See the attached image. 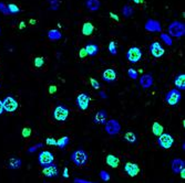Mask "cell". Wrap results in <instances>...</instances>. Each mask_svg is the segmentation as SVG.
I'll use <instances>...</instances> for the list:
<instances>
[{
	"label": "cell",
	"instance_id": "6da1fadb",
	"mask_svg": "<svg viewBox=\"0 0 185 183\" xmlns=\"http://www.w3.org/2000/svg\"><path fill=\"white\" fill-rule=\"evenodd\" d=\"M70 159L73 162V164H75L77 167H83V166H86L88 163L89 156L86 150H83V149L80 148V149H77V150H74L71 153Z\"/></svg>",
	"mask_w": 185,
	"mask_h": 183
},
{
	"label": "cell",
	"instance_id": "7a4b0ae2",
	"mask_svg": "<svg viewBox=\"0 0 185 183\" xmlns=\"http://www.w3.org/2000/svg\"><path fill=\"white\" fill-rule=\"evenodd\" d=\"M53 118L58 121H66L70 115V110L66 105H58L53 109Z\"/></svg>",
	"mask_w": 185,
	"mask_h": 183
},
{
	"label": "cell",
	"instance_id": "3957f363",
	"mask_svg": "<svg viewBox=\"0 0 185 183\" xmlns=\"http://www.w3.org/2000/svg\"><path fill=\"white\" fill-rule=\"evenodd\" d=\"M169 33L174 38H181L185 34V25L180 21L172 22L169 25Z\"/></svg>",
	"mask_w": 185,
	"mask_h": 183
},
{
	"label": "cell",
	"instance_id": "277c9868",
	"mask_svg": "<svg viewBox=\"0 0 185 183\" xmlns=\"http://www.w3.org/2000/svg\"><path fill=\"white\" fill-rule=\"evenodd\" d=\"M104 130L109 136H116L121 131V124L116 119H110L104 124Z\"/></svg>",
	"mask_w": 185,
	"mask_h": 183
},
{
	"label": "cell",
	"instance_id": "5b68a950",
	"mask_svg": "<svg viewBox=\"0 0 185 183\" xmlns=\"http://www.w3.org/2000/svg\"><path fill=\"white\" fill-rule=\"evenodd\" d=\"M182 99V93L176 88H172L171 90L167 92L165 96V101L166 104H169L170 106H175L181 101Z\"/></svg>",
	"mask_w": 185,
	"mask_h": 183
},
{
	"label": "cell",
	"instance_id": "8992f818",
	"mask_svg": "<svg viewBox=\"0 0 185 183\" xmlns=\"http://www.w3.org/2000/svg\"><path fill=\"white\" fill-rule=\"evenodd\" d=\"M38 162L42 168L48 167V166H50V164H52L54 162V156H53V153L51 151H41L38 154Z\"/></svg>",
	"mask_w": 185,
	"mask_h": 183
},
{
	"label": "cell",
	"instance_id": "52a82bcc",
	"mask_svg": "<svg viewBox=\"0 0 185 183\" xmlns=\"http://www.w3.org/2000/svg\"><path fill=\"white\" fill-rule=\"evenodd\" d=\"M2 105H3V110L7 112H14L18 109L19 107V103L14 97L12 96H6L2 99Z\"/></svg>",
	"mask_w": 185,
	"mask_h": 183
},
{
	"label": "cell",
	"instance_id": "ba28073f",
	"mask_svg": "<svg viewBox=\"0 0 185 183\" xmlns=\"http://www.w3.org/2000/svg\"><path fill=\"white\" fill-rule=\"evenodd\" d=\"M127 60L129 61V62L133 63V64H135V63H138L139 61H141L142 59V51L140 48L138 47H132L130 48V49L127 50Z\"/></svg>",
	"mask_w": 185,
	"mask_h": 183
},
{
	"label": "cell",
	"instance_id": "9c48e42d",
	"mask_svg": "<svg viewBox=\"0 0 185 183\" xmlns=\"http://www.w3.org/2000/svg\"><path fill=\"white\" fill-rule=\"evenodd\" d=\"M158 143L161 148L163 149H170L172 146L174 145V138L171 136L170 134H161L158 137Z\"/></svg>",
	"mask_w": 185,
	"mask_h": 183
},
{
	"label": "cell",
	"instance_id": "30bf717a",
	"mask_svg": "<svg viewBox=\"0 0 185 183\" xmlns=\"http://www.w3.org/2000/svg\"><path fill=\"white\" fill-rule=\"evenodd\" d=\"M90 96L88 93H81L77 96L75 98V104L79 107V109L81 110H86L89 108V105H90Z\"/></svg>",
	"mask_w": 185,
	"mask_h": 183
},
{
	"label": "cell",
	"instance_id": "8fae6325",
	"mask_svg": "<svg viewBox=\"0 0 185 183\" xmlns=\"http://www.w3.org/2000/svg\"><path fill=\"white\" fill-rule=\"evenodd\" d=\"M150 53H151L155 59H159V58H162V56L165 54V50L161 45L160 42L155 41V42H152L151 45H150Z\"/></svg>",
	"mask_w": 185,
	"mask_h": 183
},
{
	"label": "cell",
	"instance_id": "7c38bea8",
	"mask_svg": "<svg viewBox=\"0 0 185 183\" xmlns=\"http://www.w3.org/2000/svg\"><path fill=\"white\" fill-rule=\"evenodd\" d=\"M124 171L127 172V174L131 178H134L139 174L140 172V168L138 164L133 163V162H127L124 164Z\"/></svg>",
	"mask_w": 185,
	"mask_h": 183
},
{
	"label": "cell",
	"instance_id": "4fadbf2b",
	"mask_svg": "<svg viewBox=\"0 0 185 183\" xmlns=\"http://www.w3.org/2000/svg\"><path fill=\"white\" fill-rule=\"evenodd\" d=\"M42 173L44 174V177H47V178H55V177H58L59 174V170L58 167H57V164L52 163L48 166V167H44L43 170H42Z\"/></svg>",
	"mask_w": 185,
	"mask_h": 183
},
{
	"label": "cell",
	"instance_id": "5bb4252c",
	"mask_svg": "<svg viewBox=\"0 0 185 183\" xmlns=\"http://www.w3.org/2000/svg\"><path fill=\"white\" fill-rule=\"evenodd\" d=\"M171 168H172V172L174 173V174H179L183 169H185V161L180 158L174 159V160L171 161Z\"/></svg>",
	"mask_w": 185,
	"mask_h": 183
},
{
	"label": "cell",
	"instance_id": "9a60e30c",
	"mask_svg": "<svg viewBox=\"0 0 185 183\" xmlns=\"http://www.w3.org/2000/svg\"><path fill=\"white\" fill-rule=\"evenodd\" d=\"M107 118H108V112L104 109H100L93 116V123L97 125H104L107 123Z\"/></svg>",
	"mask_w": 185,
	"mask_h": 183
},
{
	"label": "cell",
	"instance_id": "2e32d148",
	"mask_svg": "<svg viewBox=\"0 0 185 183\" xmlns=\"http://www.w3.org/2000/svg\"><path fill=\"white\" fill-rule=\"evenodd\" d=\"M145 30L149 32H161V23L156 20L150 19L144 25Z\"/></svg>",
	"mask_w": 185,
	"mask_h": 183
},
{
	"label": "cell",
	"instance_id": "e0dca14e",
	"mask_svg": "<svg viewBox=\"0 0 185 183\" xmlns=\"http://www.w3.org/2000/svg\"><path fill=\"white\" fill-rule=\"evenodd\" d=\"M101 77H102V79L104 82L112 83L116 79V72L114 71L113 68H107V70L103 71Z\"/></svg>",
	"mask_w": 185,
	"mask_h": 183
},
{
	"label": "cell",
	"instance_id": "ac0fdd59",
	"mask_svg": "<svg viewBox=\"0 0 185 183\" xmlns=\"http://www.w3.org/2000/svg\"><path fill=\"white\" fill-rule=\"evenodd\" d=\"M140 85L144 90H147L153 85V76L151 74H144L140 78Z\"/></svg>",
	"mask_w": 185,
	"mask_h": 183
},
{
	"label": "cell",
	"instance_id": "d6986e66",
	"mask_svg": "<svg viewBox=\"0 0 185 183\" xmlns=\"http://www.w3.org/2000/svg\"><path fill=\"white\" fill-rule=\"evenodd\" d=\"M174 85L176 86V90H185V74L180 73L176 75L174 78Z\"/></svg>",
	"mask_w": 185,
	"mask_h": 183
},
{
	"label": "cell",
	"instance_id": "ffe728a7",
	"mask_svg": "<svg viewBox=\"0 0 185 183\" xmlns=\"http://www.w3.org/2000/svg\"><path fill=\"white\" fill-rule=\"evenodd\" d=\"M105 162H107V164H108L109 167L118 168L120 163V159L116 156H114V154H108L107 158H105Z\"/></svg>",
	"mask_w": 185,
	"mask_h": 183
},
{
	"label": "cell",
	"instance_id": "44dd1931",
	"mask_svg": "<svg viewBox=\"0 0 185 183\" xmlns=\"http://www.w3.org/2000/svg\"><path fill=\"white\" fill-rule=\"evenodd\" d=\"M84 49H86V54L90 55V56H95L98 54V52H99V48H98L97 44L94 43H88Z\"/></svg>",
	"mask_w": 185,
	"mask_h": 183
},
{
	"label": "cell",
	"instance_id": "7402d4cb",
	"mask_svg": "<svg viewBox=\"0 0 185 183\" xmlns=\"http://www.w3.org/2000/svg\"><path fill=\"white\" fill-rule=\"evenodd\" d=\"M48 38L51 40V41H59L62 38V34L58 29H51V30L48 32Z\"/></svg>",
	"mask_w": 185,
	"mask_h": 183
},
{
	"label": "cell",
	"instance_id": "603a6c76",
	"mask_svg": "<svg viewBox=\"0 0 185 183\" xmlns=\"http://www.w3.org/2000/svg\"><path fill=\"white\" fill-rule=\"evenodd\" d=\"M86 6L90 11H97L99 10L101 3H100L99 0H86Z\"/></svg>",
	"mask_w": 185,
	"mask_h": 183
},
{
	"label": "cell",
	"instance_id": "cb8c5ba5",
	"mask_svg": "<svg viewBox=\"0 0 185 183\" xmlns=\"http://www.w3.org/2000/svg\"><path fill=\"white\" fill-rule=\"evenodd\" d=\"M21 164H22V161L20 158H11L10 160H9L8 167H9V169L17 170L21 167Z\"/></svg>",
	"mask_w": 185,
	"mask_h": 183
},
{
	"label": "cell",
	"instance_id": "d4e9b609",
	"mask_svg": "<svg viewBox=\"0 0 185 183\" xmlns=\"http://www.w3.org/2000/svg\"><path fill=\"white\" fill-rule=\"evenodd\" d=\"M93 30H94V27L92 25L91 22H86L82 27V34L83 36H91L92 33H93Z\"/></svg>",
	"mask_w": 185,
	"mask_h": 183
},
{
	"label": "cell",
	"instance_id": "484cf974",
	"mask_svg": "<svg viewBox=\"0 0 185 183\" xmlns=\"http://www.w3.org/2000/svg\"><path fill=\"white\" fill-rule=\"evenodd\" d=\"M70 142V138L68 136H63L61 137L60 139L57 140V147H59L60 149H64L66 146L69 145Z\"/></svg>",
	"mask_w": 185,
	"mask_h": 183
},
{
	"label": "cell",
	"instance_id": "4316f807",
	"mask_svg": "<svg viewBox=\"0 0 185 183\" xmlns=\"http://www.w3.org/2000/svg\"><path fill=\"white\" fill-rule=\"evenodd\" d=\"M124 139L125 141H127L129 143H136V142H138V137H136V135L134 134V132H132V131H129V132H127V134L124 135Z\"/></svg>",
	"mask_w": 185,
	"mask_h": 183
},
{
	"label": "cell",
	"instance_id": "83f0119b",
	"mask_svg": "<svg viewBox=\"0 0 185 183\" xmlns=\"http://www.w3.org/2000/svg\"><path fill=\"white\" fill-rule=\"evenodd\" d=\"M152 132L154 136H158V137L160 136L161 134H163V127H162V125H160L159 123L155 121L152 126Z\"/></svg>",
	"mask_w": 185,
	"mask_h": 183
},
{
	"label": "cell",
	"instance_id": "f1b7e54d",
	"mask_svg": "<svg viewBox=\"0 0 185 183\" xmlns=\"http://www.w3.org/2000/svg\"><path fill=\"white\" fill-rule=\"evenodd\" d=\"M122 14H123L125 18L131 17L133 14V8L130 7L129 5H125L124 7H123V9H122Z\"/></svg>",
	"mask_w": 185,
	"mask_h": 183
},
{
	"label": "cell",
	"instance_id": "f546056e",
	"mask_svg": "<svg viewBox=\"0 0 185 183\" xmlns=\"http://www.w3.org/2000/svg\"><path fill=\"white\" fill-rule=\"evenodd\" d=\"M7 9H8L9 13H11V14H17L20 12L19 7L16 6L14 3H9V5H7Z\"/></svg>",
	"mask_w": 185,
	"mask_h": 183
},
{
	"label": "cell",
	"instance_id": "4dcf8cb0",
	"mask_svg": "<svg viewBox=\"0 0 185 183\" xmlns=\"http://www.w3.org/2000/svg\"><path fill=\"white\" fill-rule=\"evenodd\" d=\"M109 52L112 55H116L118 53V50H116V43L114 41H111L109 43Z\"/></svg>",
	"mask_w": 185,
	"mask_h": 183
},
{
	"label": "cell",
	"instance_id": "1f68e13d",
	"mask_svg": "<svg viewBox=\"0 0 185 183\" xmlns=\"http://www.w3.org/2000/svg\"><path fill=\"white\" fill-rule=\"evenodd\" d=\"M127 75H129V77L132 79H136L139 76L138 71L134 70V68H129V70H127Z\"/></svg>",
	"mask_w": 185,
	"mask_h": 183
},
{
	"label": "cell",
	"instance_id": "d6a6232c",
	"mask_svg": "<svg viewBox=\"0 0 185 183\" xmlns=\"http://www.w3.org/2000/svg\"><path fill=\"white\" fill-rule=\"evenodd\" d=\"M161 39L163 42H165L166 45H172V39L170 38V36H167L165 33H161Z\"/></svg>",
	"mask_w": 185,
	"mask_h": 183
},
{
	"label": "cell",
	"instance_id": "836d02e7",
	"mask_svg": "<svg viewBox=\"0 0 185 183\" xmlns=\"http://www.w3.org/2000/svg\"><path fill=\"white\" fill-rule=\"evenodd\" d=\"M100 178H101V180L104 181V182H109V181H110V174H109L107 171L102 170V171L100 172Z\"/></svg>",
	"mask_w": 185,
	"mask_h": 183
},
{
	"label": "cell",
	"instance_id": "e575fe53",
	"mask_svg": "<svg viewBox=\"0 0 185 183\" xmlns=\"http://www.w3.org/2000/svg\"><path fill=\"white\" fill-rule=\"evenodd\" d=\"M43 64H44V59L43 58L38 56V58L34 59V65H36L37 67H41Z\"/></svg>",
	"mask_w": 185,
	"mask_h": 183
},
{
	"label": "cell",
	"instance_id": "d590c367",
	"mask_svg": "<svg viewBox=\"0 0 185 183\" xmlns=\"http://www.w3.org/2000/svg\"><path fill=\"white\" fill-rule=\"evenodd\" d=\"M90 82H91V86L94 88V90H99V88H100V86H101V85H100V83L98 82L97 79H94V78H90Z\"/></svg>",
	"mask_w": 185,
	"mask_h": 183
},
{
	"label": "cell",
	"instance_id": "8d00e7d4",
	"mask_svg": "<svg viewBox=\"0 0 185 183\" xmlns=\"http://www.w3.org/2000/svg\"><path fill=\"white\" fill-rule=\"evenodd\" d=\"M31 135V129L29 128V127H26V128H23V130H22V136L25 137V138H28V137Z\"/></svg>",
	"mask_w": 185,
	"mask_h": 183
},
{
	"label": "cell",
	"instance_id": "74e56055",
	"mask_svg": "<svg viewBox=\"0 0 185 183\" xmlns=\"http://www.w3.org/2000/svg\"><path fill=\"white\" fill-rule=\"evenodd\" d=\"M46 142H47L48 146H57V140L54 138H47Z\"/></svg>",
	"mask_w": 185,
	"mask_h": 183
},
{
	"label": "cell",
	"instance_id": "f35d334b",
	"mask_svg": "<svg viewBox=\"0 0 185 183\" xmlns=\"http://www.w3.org/2000/svg\"><path fill=\"white\" fill-rule=\"evenodd\" d=\"M73 183H95V182H90V181H86L83 180V179H79V178H75Z\"/></svg>",
	"mask_w": 185,
	"mask_h": 183
},
{
	"label": "cell",
	"instance_id": "ab89813d",
	"mask_svg": "<svg viewBox=\"0 0 185 183\" xmlns=\"http://www.w3.org/2000/svg\"><path fill=\"white\" fill-rule=\"evenodd\" d=\"M0 10L2 11V13H5V14H10V13H9L8 9H7V7H5V6H3L1 2H0Z\"/></svg>",
	"mask_w": 185,
	"mask_h": 183
},
{
	"label": "cell",
	"instance_id": "60d3db41",
	"mask_svg": "<svg viewBox=\"0 0 185 183\" xmlns=\"http://www.w3.org/2000/svg\"><path fill=\"white\" fill-rule=\"evenodd\" d=\"M79 55H80V58H86V55H88V54H86V49H84V48H82V49H81L80 50V53H79Z\"/></svg>",
	"mask_w": 185,
	"mask_h": 183
},
{
	"label": "cell",
	"instance_id": "b9f144b4",
	"mask_svg": "<svg viewBox=\"0 0 185 183\" xmlns=\"http://www.w3.org/2000/svg\"><path fill=\"white\" fill-rule=\"evenodd\" d=\"M63 178L64 179L69 178V170H68V168H64L63 169Z\"/></svg>",
	"mask_w": 185,
	"mask_h": 183
},
{
	"label": "cell",
	"instance_id": "7bdbcfd3",
	"mask_svg": "<svg viewBox=\"0 0 185 183\" xmlns=\"http://www.w3.org/2000/svg\"><path fill=\"white\" fill-rule=\"evenodd\" d=\"M110 17L112 18V19L115 20V21H119V17L116 16V14H114V13H112V12H111V13H110Z\"/></svg>",
	"mask_w": 185,
	"mask_h": 183
},
{
	"label": "cell",
	"instance_id": "ee69618b",
	"mask_svg": "<svg viewBox=\"0 0 185 183\" xmlns=\"http://www.w3.org/2000/svg\"><path fill=\"white\" fill-rule=\"evenodd\" d=\"M37 149H38V148H37L36 146H34V147H31V148H29V149H28V152H34Z\"/></svg>",
	"mask_w": 185,
	"mask_h": 183
},
{
	"label": "cell",
	"instance_id": "f6af8a7d",
	"mask_svg": "<svg viewBox=\"0 0 185 183\" xmlns=\"http://www.w3.org/2000/svg\"><path fill=\"white\" fill-rule=\"evenodd\" d=\"M3 112H5V110H3V105H2V101H0V115H1V114H2Z\"/></svg>",
	"mask_w": 185,
	"mask_h": 183
},
{
	"label": "cell",
	"instance_id": "bcb514c9",
	"mask_svg": "<svg viewBox=\"0 0 185 183\" xmlns=\"http://www.w3.org/2000/svg\"><path fill=\"white\" fill-rule=\"evenodd\" d=\"M180 174H181V177H182V179H185V169H183L182 171H181Z\"/></svg>",
	"mask_w": 185,
	"mask_h": 183
},
{
	"label": "cell",
	"instance_id": "7dc6e473",
	"mask_svg": "<svg viewBox=\"0 0 185 183\" xmlns=\"http://www.w3.org/2000/svg\"><path fill=\"white\" fill-rule=\"evenodd\" d=\"M25 27H26V23H25V22H21V23L19 25V28H20V29H23Z\"/></svg>",
	"mask_w": 185,
	"mask_h": 183
},
{
	"label": "cell",
	"instance_id": "c3c4849f",
	"mask_svg": "<svg viewBox=\"0 0 185 183\" xmlns=\"http://www.w3.org/2000/svg\"><path fill=\"white\" fill-rule=\"evenodd\" d=\"M100 96H101V97H103V98H107V95H105L103 92H100Z\"/></svg>",
	"mask_w": 185,
	"mask_h": 183
},
{
	"label": "cell",
	"instance_id": "681fc988",
	"mask_svg": "<svg viewBox=\"0 0 185 183\" xmlns=\"http://www.w3.org/2000/svg\"><path fill=\"white\" fill-rule=\"evenodd\" d=\"M133 2H135V3H142L143 2V0H132Z\"/></svg>",
	"mask_w": 185,
	"mask_h": 183
},
{
	"label": "cell",
	"instance_id": "f907efd6",
	"mask_svg": "<svg viewBox=\"0 0 185 183\" xmlns=\"http://www.w3.org/2000/svg\"><path fill=\"white\" fill-rule=\"evenodd\" d=\"M42 146H43V145H42L41 142H38V143L36 145V147H37V148H42Z\"/></svg>",
	"mask_w": 185,
	"mask_h": 183
},
{
	"label": "cell",
	"instance_id": "816d5d0a",
	"mask_svg": "<svg viewBox=\"0 0 185 183\" xmlns=\"http://www.w3.org/2000/svg\"><path fill=\"white\" fill-rule=\"evenodd\" d=\"M49 90H51L50 93H54L53 90H55V87H54V86H52V87H50V88H49Z\"/></svg>",
	"mask_w": 185,
	"mask_h": 183
},
{
	"label": "cell",
	"instance_id": "f5cc1de1",
	"mask_svg": "<svg viewBox=\"0 0 185 183\" xmlns=\"http://www.w3.org/2000/svg\"><path fill=\"white\" fill-rule=\"evenodd\" d=\"M30 23H31V25H36V23H37V21H36V20L31 19V20H30Z\"/></svg>",
	"mask_w": 185,
	"mask_h": 183
},
{
	"label": "cell",
	"instance_id": "db71d44e",
	"mask_svg": "<svg viewBox=\"0 0 185 183\" xmlns=\"http://www.w3.org/2000/svg\"><path fill=\"white\" fill-rule=\"evenodd\" d=\"M0 33H1V28H0Z\"/></svg>",
	"mask_w": 185,
	"mask_h": 183
},
{
	"label": "cell",
	"instance_id": "11a10c76",
	"mask_svg": "<svg viewBox=\"0 0 185 183\" xmlns=\"http://www.w3.org/2000/svg\"><path fill=\"white\" fill-rule=\"evenodd\" d=\"M0 87H1V86H0Z\"/></svg>",
	"mask_w": 185,
	"mask_h": 183
}]
</instances>
